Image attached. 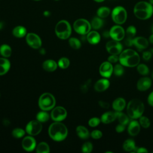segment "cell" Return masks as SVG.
<instances>
[{"label":"cell","mask_w":153,"mask_h":153,"mask_svg":"<svg viewBox=\"0 0 153 153\" xmlns=\"http://www.w3.org/2000/svg\"><path fill=\"white\" fill-rule=\"evenodd\" d=\"M91 136L94 139H99L102 137V133L99 130H94L91 133Z\"/></svg>","instance_id":"obj_43"},{"label":"cell","mask_w":153,"mask_h":153,"mask_svg":"<svg viewBox=\"0 0 153 153\" xmlns=\"http://www.w3.org/2000/svg\"><path fill=\"white\" fill-rule=\"evenodd\" d=\"M23 148L26 151H32L36 146V140L32 136L25 137L22 142Z\"/></svg>","instance_id":"obj_15"},{"label":"cell","mask_w":153,"mask_h":153,"mask_svg":"<svg viewBox=\"0 0 153 153\" xmlns=\"http://www.w3.org/2000/svg\"><path fill=\"white\" fill-rule=\"evenodd\" d=\"M139 123L142 127L145 128L149 127L151 124L149 119L146 117L142 116V115L139 118Z\"/></svg>","instance_id":"obj_38"},{"label":"cell","mask_w":153,"mask_h":153,"mask_svg":"<svg viewBox=\"0 0 153 153\" xmlns=\"http://www.w3.org/2000/svg\"><path fill=\"white\" fill-rule=\"evenodd\" d=\"M56 1H57V0H56Z\"/></svg>","instance_id":"obj_63"},{"label":"cell","mask_w":153,"mask_h":153,"mask_svg":"<svg viewBox=\"0 0 153 153\" xmlns=\"http://www.w3.org/2000/svg\"><path fill=\"white\" fill-rule=\"evenodd\" d=\"M117 118L115 112L108 111L105 112L101 117L100 121L104 124H109L113 122Z\"/></svg>","instance_id":"obj_21"},{"label":"cell","mask_w":153,"mask_h":153,"mask_svg":"<svg viewBox=\"0 0 153 153\" xmlns=\"http://www.w3.org/2000/svg\"><path fill=\"white\" fill-rule=\"evenodd\" d=\"M152 152H153V151H152Z\"/></svg>","instance_id":"obj_62"},{"label":"cell","mask_w":153,"mask_h":153,"mask_svg":"<svg viewBox=\"0 0 153 153\" xmlns=\"http://www.w3.org/2000/svg\"><path fill=\"white\" fill-rule=\"evenodd\" d=\"M50 116L48 114L45 112V111H41L38 112L36 115V119L41 123H45L49 120Z\"/></svg>","instance_id":"obj_34"},{"label":"cell","mask_w":153,"mask_h":153,"mask_svg":"<svg viewBox=\"0 0 153 153\" xmlns=\"http://www.w3.org/2000/svg\"><path fill=\"white\" fill-rule=\"evenodd\" d=\"M120 63L127 67H134L139 65L140 56L134 50L128 48L123 51L119 56Z\"/></svg>","instance_id":"obj_1"},{"label":"cell","mask_w":153,"mask_h":153,"mask_svg":"<svg viewBox=\"0 0 153 153\" xmlns=\"http://www.w3.org/2000/svg\"><path fill=\"white\" fill-rule=\"evenodd\" d=\"M77 135L82 139H87L89 137L90 133L87 128L82 126H79L76 129Z\"/></svg>","instance_id":"obj_26"},{"label":"cell","mask_w":153,"mask_h":153,"mask_svg":"<svg viewBox=\"0 0 153 153\" xmlns=\"http://www.w3.org/2000/svg\"><path fill=\"white\" fill-rule=\"evenodd\" d=\"M109 84V81L107 79H100L95 83L94 89L98 92H102L108 88Z\"/></svg>","instance_id":"obj_20"},{"label":"cell","mask_w":153,"mask_h":153,"mask_svg":"<svg viewBox=\"0 0 153 153\" xmlns=\"http://www.w3.org/2000/svg\"><path fill=\"white\" fill-rule=\"evenodd\" d=\"M144 104L137 99L131 100L127 105V112L130 118L132 119H137L140 118L144 112Z\"/></svg>","instance_id":"obj_4"},{"label":"cell","mask_w":153,"mask_h":153,"mask_svg":"<svg viewBox=\"0 0 153 153\" xmlns=\"http://www.w3.org/2000/svg\"><path fill=\"white\" fill-rule=\"evenodd\" d=\"M99 105H100V106H101L102 108H105V109H108L109 108V104L108 102L103 101V100L99 101Z\"/></svg>","instance_id":"obj_48"},{"label":"cell","mask_w":153,"mask_h":153,"mask_svg":"<svg viewBox=\"0 0 153 153\" xmlns=\"http://www.w3.org/2000/svg\"><path fill=\"white\" fill-rule=\"evenodd\" d=\"M12 50L11 47L7 45L3 44L0 47V54L4 57H9L11 55Z\"/></svg>","instance_id":"obj_32"},{"label":"cell","mask_w":153,"mask_h":153,"mask_svg":"<svg viewBox=\"0 0 153 153\" xmlns=\"http://www.w3.org/2000/svg\"><path fill=\"white\" fill-rule=\"evenodd\" d=\"M114 74L117 76H121L124 73V68L123 65L120 64H117L114 67L113 69Z\"/></svg>","instance_id":"obj_40"},{"label":"cell","mask_w":153,"mask_h":153,"mask_svg":"<svg viewBox=\"0 0 153 153\" xmlns=\"http://www.w3.org/2000/svg\"><path fill=\"white\" fill-rule=\"evenodd\" d=\"M148 102L151 106H153V91L149 94L148 97Z\"/></svg>","instance_id":"obj_49"},{"label":"cell","mask_w":153,"mask_h":153,"mask_svg":"<svg viewBox=\"0 0 153 153\" xmlns=\"http://www.w3.org/2000/svg\"><path fill=\"white\" fill-rule=\"evenodd\" d=\"M110 36L115 41H120L123 40L125 36L126 32L123 27L120 25L113 26L109 30Z\"/></svg>","instance_id":"obj_10"},{"label":"cell","mask_w":153,"mask_h":153,"mask_svg":"<svg viewBox=\"0 0 153 153\" xmlns=\"http://www.w3.org/2000/svg\"><path fill=\"white\" fill-rule=\"evenodd\" d=\"M10 68V61L5 58H0V75L5 74L9 71Z\"/></svg>","instance_id":"obj_25"},{"label":"cell","mask_w":153,"mask_h":153,"mask_svg":"<svg viewBox=\"0 0 153 153\" xmlns=\"http://www.w3.org/2000/svg\"><path fill=\"white\" fill-rule=\"evenodd\" d=\"M111 16L114 22L117 25H122L127 20V11L122 6L115 7L111 12Z\"/></svg>","instance_id":"obj_7"},{"label":"cell","mask_w":153,"mask_h":153,"mask_svg":"<svg viewBox=\"0 0 153 153\" xmlns=\"http://www.w3.org/2000/svg\"><path fill=\"white\" fill-rule=\"evenodd\" d=\"M133 13L139 19L146 20L150 18L153 14V6L146 1H139L134 7Z\"/></svg>","instance_id":"obj_3"},{"label":"cell","mask_w":153,"mask_h":153,"mask_svg":"<svg viewBox=\"0 0 153 153\" xmlns=\"http://www.w3.org/2000/svg\"><path fill=\"white\" fill-rule=\"evenodd\" d=\"M136 145H135V142L134 140L131 139H128L126 140L123 145V149L125 150L126 151L130 152V151H133L136 148Z\"/></svg>","instance_id":"obj_28"},{"label":"cell","mask_w":153,"mask_h":153,"mask_svg":"<svg viewBox=\"0 0 153 153\" xmlns=\"http://www.w3.org/2000/svg\"><path fill=\"white\" fill-rule=\"evenodd\" d=\"M93 145L90 142L84 143L82 146V152L84 153H90L92 151Z\"/></svg>","instance_id":"obj_41"},{"label":"cell","mask_w":153,"mask_h":153,"mask_svg":"<svg viewBox=\"0 0 153 153\" xmlns=\"http://www.w3.org/2000/svg\"><path fill=\"white\" fill-rule=\"evenodd\" d=\"M38 105L42 110L45 111H50L56 105V99L51 94L45 93L39 97Z\"/></svg>","instance_id":"obj_6"},{"label":"cell","mask_w":153,"mask_h":153,"mask_svg":"<svg viewBox=\"0 0 153 153\" xmlns=\"http://www.w3.org/2000/svg\"><path fill=\"white\" fill-rule=\"evenodd\" d=\"M114 67L112 65V63L109 62H103L99 68L100 74L105 78H109L111 76L113 72Z\"/></svg>","instance_id":"obj_14"},{"label":"cell","mask_w":153,"mask_h":153,"mask_svg":"<svg viewBox=\"0 0 153 153\" xmlns=\"http://www.w3.org/2000/svg\"><path fill=\"white\" fill-rule=\"evenodd\" d=\"M125 126H126L125 125L120 123V124H118V125L116 126V127H115V130H116V131L118 132V133H121V132H123V131L125 130V128H126Z\"/></svg>","instance_id":"obj_46"},{"label":"cell","mask_w":153,"mask_h":153,"mask_svg":"<svg viewBox=\"0 0 153 153\" xmlns=\"http://www.w3.org/2000/svg\"><path fill=\"white\" fill-rule=\"evenodd\" d=\"M150 51L151 52V53L152 54H153V48H152V49H151V50H150Z\"/></svg>","instance_id":"obj_58"},{"label":"cell","mask_w":153,"mask_h":153,"mask_svg":"<svg viewBox=\"0 0 153 153\" xmlns=\"http://www.w3.org/2000/svg\"><path fill=\"white\" fill-rule=\"evenodd\" d=\"M39 52L41 54H45V50L44 48H41V50H39Z\"/></svg>","instance_id":"obj_54"},{"label":"cell","mask_w":153,"mask_h":153,"mask_svg":"<svg viewBox=\"0 0 153 153\" xmlns=\"http://www.w3.org/2000/svg\"><path fill=\"white\" fill-rule=\"evenodd\" d=\"M137 71L140 74L142 75H146L149 74V72L148 67L145 64L138 65L137 66Z\"/></svg>","instance_id":"obj_36"},{"label":"cell","mask_w":153,"mask_h":153,"mask_svg":"<svg viewBox=\"0 0 153 153\" xmlns=\"http://www.w3.org/2000/svg\"><path fill=\"white\" fill-rule=\"evenodd\" d=\"M74 29L76 32L81 35H85L91 30V23L85 19H79L74 23Z\"/></svg>","instance_id":"obj_8"},{"label":"cell","mask_w":153,"mask_h":153,"mask_svg":"<svg viewBox=\"0 0 153 153\" xmlns=\"http://www.w3.org/2000/svg\"><path fill=\"white\" fill-rule=\"evenodd\" d=\"M36 151L37 153H48L50 152V148L46 142H42L37 145Z\"/></svg>","instance_id":"obj_33"},{"label":"cell","mask_w":153,"mask_h":153,"mask_svg":"<svg viewBox=\"0 0 153 153\" xmlns=\"http://www.w3.org/2000/svg\"><path fill=\"white\" fill-rule=\"evenodd\" d=\"M111 13V10L107 7H101L97 11L98 17L103 19L107 17Z\"/></svg>","instance_id":"obj_30"},{"label":"cell","mask_w":153,"mask_h":153,"mask_svg":"<svg viewBox=\"0 0 153 153\" xmlns=\"http://www.w3.org/2000/svg\"><path fill=\"white\" fill-rule=\"evenodd\" d=\"M140 123L136 120H133L130 122L128 126V133L130 136H134L139 134L140 129Z\"/></svg>","instance_id":"obj_19"},{"label":"cell","mask_w":153,"mask_h":153,"mask_svg":"<svg viewBox=\"0 0 153 153\" xmlns=\"http://www.w3.org/2000/svg\"><path fill=\"white\" fill-rule=\"evenodd\" d=\"M27 44L34 49H38L41 47L42 41L38 35L34 33H29L26 37Z\"/></svg>","instance_id":"obj_13"},{"label":"cell","mask_w":153,"mask_h":153,"mask_svg":"<svg viewBox=\"0 0 153 153\" xmlns=\"http://www.w3.org/2000/svg\"><path fill=\"white\" fill-rule=\"evenodd\" d=\"M118 60H119V57L117 55H115V54H111V56H109L108 59V61L111 63H117Z\"/></svg>","instance_id":"obj_44"},{"label":"cell","mask_w":153,"mask_h":153,"mask_svg":"<svg viewBox=\"0 0 153 153\" xmlns=\"http://www.w3.org/2000/svg\"><path fill=\"white\" fill-rule=\"evenodd\" d=\"M94 1H96V2H103L105 0H94Z\"/></svg>","instance_id":"obj_56"},{"label":"cell","mask_w":153,"mask_h":153,"mask_svg":"<svg viewBox=\"0 0 153 153\" xmlns=\"http://www.w3.org/2000/svg\"><path fill=\"white\" fill-rule=\"evenodd\" d=\"M106 48L108 52L111 54L118 55L122 52L123 45L118 41L113 39L106 43Z\"/></svg>","instance_id":"obj_11"},{"label":"cell","mask_w":153,"mask_h":153,"mask_svg":"<svg viewBox=\"0 0 153 153\" xmlns=\"http://www.w3.org/2000/svg\"><path fill=\"white\" fill-rule=\"evenodd\" d=\"M11 134H12V135L14 137L19 139V138H20V137H23L25 135V131L22 128H14Z\"/></svg>","instance_id":"obj_39"},{"label":"cell","mask_w":153,"mask_h":153,"mask_svg":"<svg viewBox=\"0 0 153 153\" xmlns=\"http://www.w3.org/2000/svg\"><path fill=\"white\" fill-rule=\"evenodd\" d=\"M126 100L122 97L115 99L112 103V108L115 111H122L126 106Z\"/></svg>","instance_id":"obj_23"},{"label":"cell","mask_w":153,"mask_h":153,"mask_svg":"<svg viewBox=\"0 0 153 153\" xmlns=\"http://www.w3.org/2000/svg\"><path fill=\"white\" fill-rule=\"evenodd\" d=\"M42 124L38 120H32L28 123L26 126V132L31 136L38 134L42 130Z\"/></svg>","instance_id":"obj_9"},{"label":"cell","mask_w":153,"mask_h":153,"mask_svg":"<svg viewBox=\"0 0 153 153\" xmlns=\"http://www.w3.org/2000/svg\"><path fill=\"white\" fill-rule=\"evenodd\" d=\"M116 117L120 124L126 126L129 123L128 117L125 114L121 112V111H116Z\"/></svg>","instance_id":"obj_29"},{"label":"cell","mask_w":153,"mask_h":153,"mask_svg":"<svg viewBox=\"0 0 153 153\" xmlns=\"http://www.w3.org/2000/svg\"><path fill=\"white\" fill-rule=\"evenodd\" d=\"M151 84L152 81L149 77H142L137 82V88L141 91H146L150 88Z\"/></svg>","instance_id":"obj_18"},{"label":"cell","mask_w":153,"mask_h":153,"mask_svg":"<svg viewBox=\"0 0 153 153\" xmlns=\"http://www.w3.org/2000/svg\"><path fill=\"white\" fill-rule=\"evenodd\" d=\"M103 25V21L102 18L99 17H94L91 22V27H93L95 30L99 29L102 27Z\"/></svg>","instance_id":"obj_31"},{"label":"cell","mask_w":153,"mask_h":153,"mask_svg":"<svg viewBox=\"0 0 153 153\" xmlns=\"http://www.w3.org/2000/svg\"><path fill=\"white\" fill-rule=\"evenodd\" d=\"M44 15L45 16H46V17H48V16H49L50 15V13L49 11H45L44 12Z\"/></svg>","instance_id":"obj_52"},{"label":"cell","mask_w":153,"mask_h":153,"mask_svg":"<svg viewBox=\"0 0 153 153\" xmlns=\"http://www.w3.org/2000/svg\"><path fill=\"white\" fill-rule=\"evenodd\" d=\"M69 44L74 49H79L81 46L80 41L76 38H71L69 39Z\"/></svg>","instance_id":"obj_35"},{"label":"cell","mask_w":153,"mask_h":153,"mask_svg":"<svg viewBox=\"0 0 153 153\" xmlns=\"http://www.w3.org/2000/svg\"><path fill=\"white\" fill-rule=\"evenodd\" d=\"M149 2L152 5H153V0H149Z\"/></svg>","instance_id":"obj_57"},{"label":"cell","mask_w":153,"mask_h":153,"mask_svg":"<svg viewBox=\"0 0 153 153\" xmlns=\"http://www.w3.org/2000/svg\"><path fill=\"white\" fill-rule=\"evenodd\" d=\"M87 39L91 44H96L99 42L100 40V36L99 33L95 31H90L87 35Z\"/></svg>","instance_id":"obj_22"},{"label":"cell","mask_w":153,"mask_h":153,"mask_svg":"<svg viewBox=\"0 0 153 153\" xmlns=\"http://www.w3.org/2000/svg\"><path fill=\"white\" fill-rule=\"evenodd\" d=\"M48 134L55 141H62L66 139L68 135V129L65 125L60 121H56L50 126Z\"/></svg>","instance_id":"obj_2"},{"label":"cell","mask_w":153,"mask_h":153,"mask_svg":"<svg viewBox=\"0 0 153 153\" xmlns=\"http://www.w3.org/2000/svg\"><path fill=\"white\" fill-rule=\"evenodd\" d=\"M57 65L62 69H66L70 65V61L66 57H62L59 60Z\"/></svg>","instance_id":"obj_37"},{"label":"cell","mask_w":153,"mask_h":153,"mask_svg":"<svg viewBox=\"0 0 153 153\" xmlns=\"http://www.w3.org/2000/svg\"><path fill=\"white\" fill-rule=\"evenodd\" d=\"M26 29L22 26L15 27L13 30V34L17 38H22L26 35Z\"/></svg>","instance_id":"obj_27"},{"label":"cell","mask_w":153,"mask_h":153,"mask_svg":"<svg viewBox=\"0 0 153 153\" xmlns=\"http://www.w3.org/2000/svg\"><path fill=\"white\" fill-rule=\"evenodd\" d=\"M67 112L62 106H57L54 108L51 113V117L54 121H62L66 118Z\"/></svg>","instance_id":"obj_12"},{"label":"cell","mask_w":153,"mask_h":153,"mask_svg":"<svg viewBox=\"0 0 153 153\" xmlns=\"http://www.w3.org/2000/svg\"><path fill=\"white\" fill-rule=\"evenodd\" d=\"M136 33V29L134 26H129L126 31V38L125 39L124 42L127 46H131L133 45L132 41L133 37L135 36Z\"/></svg>","instance_id":"obj_17"},{"label":"cell","mask_w":153,"mask_h":153,"mask_svg":"<svg viewBox=\"0 0 153 153\" xmlns=\"http://www.w3.org/2000/svg\"><path fill=\"white\" fill-rule=\"evenodd\" d=\"M149 41L151 43L153 44V33L149 36Z\"/></svg>","instance_id":"obj_53"},{"label":"cell","mask_w":153,"mask_h":153,"mask_svg":"<svg viewBox=\"0 0 153 153\" xmlns=\"http://www.w3.org/2000/svg\"><path fill=\"white\" fill-rule=\"evenodd\" d=\"M152 53L150 51H144L142 54V57L145 60H148L151 58Z\"/></svg>","instance_id":"obj_45"},{"label":"cell","mask_w":153,"mask_h":153,"mask_svg":"<svg viewBox=\"0 0 153 153\" xmlns=\"http://www.w3.org/2000/svg\"><path fill=\"white\" fill-rule=\"evenodd\" d=\"M34 1H40V0H34Z\"/></svg>","instance_id":"obj_61"},{"label":"cell","mask_w":153,"mask_h":153,"mask_svg":"<svg viewBox=\"0 0 153 153\" xmlns=\"http://www.w3.org/2000/svg\"><path fill=\"white\" fill-rule=\"evenodd\" d=\"M151 76H152V78H153V71H152V74H151Z\"/></svg>","instance_id":"obj_59"},{"label":"cell","mask_w":153,"mask_h":153,"mask_svg":"<svg viewBox=\"0 0 153 153\" xmlns=\"http://www.w3.org/2000/svg\"><path fill=\"white\" fill-rule=\"evenodd\" d=\"M103 36H104L105 37H106V38H108V37L110 36L109 32H108V31H105V32H103Z\"/></svg>","instance_id":"obj_51"},{"label":"cell","mask_w":153,"mask_h":153,"mask_svg":"<svg viewBox=\"0 0 153 153\" xmlns=\"http://www.w3.org/2000/svg\"><path fill=\"white\" fill-rule=\"evenodd\" d=\"M152 33H153V25H152Z\"/></svg>","instance_id":"obj_60"},{"label":"cell","mask_w":153,"mask_h":153,"mask_svg":"<svg viewBox=\"0 0 153 153\" xmlns=\"http://www.w3.org/2000/svg\"><path fill=\"white\" fill-rule=\"evenodd\" d=\"M72 30L70 24L68 22L65 20L59 21L56 27L55 32L58 38L62 39H68L71 33Z\"/></svg>","instance_id":"obj_5"},{"label":"cell","mask_w":153,"mask_h":153,"mask_svg":"<svg viewBox=\"0 0 153 153\" xmlns=\"http://www.w3.org/2000/svg\"><path fill=\"white\" fill-rule=\"evenodd\" d=\"M134 152L141 153V152H148V150L143 147H136L134 150L133 151Z\"/></svg>","instance_id":"obj_47"},{"label":"cell","mask_w":153,"mask_h":153,"mask_svg":"<svg viewBox=\"0 0 153 153\" xmlns=\"http://www.w3.org/2000/svg\"><path fill=\"white\" fill-rule=\"evenodd\" d=\"M3 27V23L2 22H0V30Z\"/></svg>","instance_id":"obj_55"},{"label":"cell","mask_w":153,"mask_h":153,"mask_svg":"<svg viewBox=\"0 0 153 153\" xmlns=\"http://www.w3.org/2000/svg\"><path fill=\"white\" fill-rule=\"evenodd\" d=\"M100 122V119H99V118H97V117H93L89 120L88 123L90 127H94L97 126L99 124Z\"/></svg>","instance_id":"obj_42"},{"label":"cell","mask_w":153,"mask_h":153,"mask_svg":"<svg viewBox=\"0 0 153 153\" xmlns=\"http://www.w3.org/2000/svg\"><path fill=\"white\" fill-rule=\"evenodd\" d=\"M57 63L53 60H47L42 63L43 69L47 72H53L57 68Z\"/></svg>","instance_id":"obj_24"},{"label":"cell","mask_w":153,"mask_h":153,"mask_svg":"<svg viewBox=\"0 0 153 153\" xmlns=\"http://www.w3.org/2000/svg\"><path fill=\"white\" fill-rule=\"evenodd\" d=\"M132 43L139 50L146 48L149 45L148 41L143 36H137L133 38Z\"/></svg>","instance_id":"obj_16"},{"label":"cell","mask_w":153,"mask_h":153,"mask_svg":"<svg viewBox=\"0 0 153 153\" xmlns=\"http://www.w3.org/2000/svg\"><path fill=\"white\" fill-rule=\"evenodd\" d=\"M90 83V81H88V82H87L83 86H82V91H87L88 89V85H89Z\"/></svg>","instance_id":"obj_50"}]
</instances>
